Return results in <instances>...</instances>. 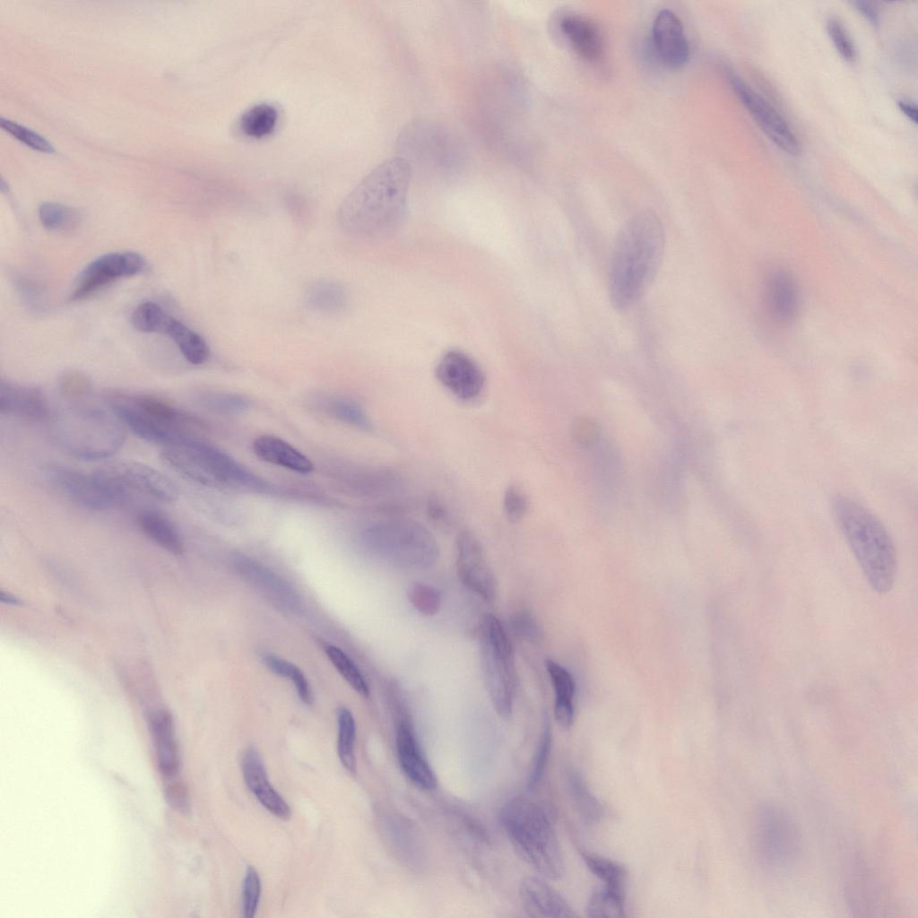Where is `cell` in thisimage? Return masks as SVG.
<instances>
[{"label": "cell", "instance_id": "1", "mask_svg": "<svg viewBox=\"0 0 918 918\" xmlns=\"http://www.w3.org/2000/svg\"><path fill=\"white\" fill-rule=\"evenodd\" d=\"M411 176V164L403 157L378 164L340 204V228L359 238L378 239L394 234L405 218Z\"/></svg>", "mask_w": 918, "mask_h": 918}, {"label": "cell", "instance_id": "2", "mask_svg": "<svg viewBox=\"0 0 918 918\" xmlns=\"http://www.w3.org/2000/svg\"><path fill=\"white\" fill-rule=\"evenodd\" d=\"M664 231L651 211L634 214L620 228L611 259L608 290L618 310L632 307L645 294L660 268Z\"/></svg>", "mask_w": 918, "mask_h": 918}, {"label": "cell", "instance_id": "3", "mask_svg": "<svg viewBox=\"0 0 918 918\" xmlns=\"http://www.w3.org/2000/svg\"><path fill=\"white\" fill-rule=\"evenodd\" d=\"M833 514L860 568L871 588L889 592L897 571L894 542L879 519L859 502L845 496L832 500Z\"/></svg>", "mask_w": 918, "mask_h": 918}, {"label": "cell", "instance_id": "4", "mask_svg": "<svg viewBox=\"0 0 918 918\" xmlns=\"http://www.w3.org/2000/svg\"><path fill=\"white\" fill-rule=\"evenodd\" d=\"M501 824L521 857L543 877L558 880L565 865L558 837L546 810L536 801L515 797L501 810Z\"/></svg>", "mask_w": 918, "mask_h": 918}, {"label": "cell", "instance_id": "5", "mask_svg": "<svg viewBox=\"0 0 918 918\" xmlns=\"http://www.w3.org/2000/svg\"><path fill=\"white\" fill-rule=\"evenodd\" d=\"M162 461L178 474L209 486H235L258 492L270 485L225 452L194 436L184 444L166 449Z\"/></svg>", "mask_w": 918, "mask_h": 918}, {"label": "cell", "instance_id": "6", "mask_svg": "<svg viewBox=\"0 0 918 918\" xmlns=\"http://www.w3.org/2000/svg\"><path fill=\"white\" fill-rule=\"evenodd\" d=\"M117 418L96 408L67 411L55 420L54 441L65 451L85 460H98L116 453L125 441Z\"/></svg>", "mask_w": 918, "mask_h": 918}, {"label": "cell", "instance_id": "7", "mask_svg": "<svg viewBox=\"0 0 918 918\" xmlns=\"http://www.w3.org/2000/svg\"><path fill=\"white\" fill-rule=\"evenodd\" d=\"M363 540L373 553L399 567L428 568L439 555L431 532L410 518H393L371 525L364 532Z\"/></svg>", "mask_w": 918, "mask_h": 918}, {"label": "cell", "instance_id": "8", "mask_svg": "<svg viewBox=\"0 0 918 918\" xmlns=\"http://www.w3.org/2000/svg\"><path fill=\"white\" fill-rule=\"evenodd\" d=\"M481 664L489 698L504 718L513 711L517 675L513 647L504 627L493 614L482 619L479 633Z\"/></svg>", "mask_w": 918, "mask_h": 918}, {"label": "cell", "instance_id": "9", "mask_svg": "<svg viewBox=\"0 0 918 918\" xmlns=\"http://www.w3.org/2000/svg\"><path fill=\"white\" fill-rule=\"evenodd\" d=\"M750 841L757 859L768 868L789 867L801 853L799 826L786 810L775 803L759 804L754 810Z\"/></svg>", "mask_w": 918, "mask_h": 918}, {"label": "cell", "instance_id": "10", "mask_svg": "<svg viewBox=\"0 0 918 918\" xmlns=\"http://www.w3.org/2000/svg\"><path fill=\"white\" fill-rule=\"evenodd\" d=\"M48 481L79 506L91 510H106L127 500L130 491L106 469L91 473L65 466H51Z\"/></svg>", "mask_w": 918, "mask_h": 918}, {"label": "cell", "instance_id": "11", "mask_svg": "<svg viewBox=\"0 0 918 918\" xmlns=\"http://www.w3.org/2000/svg\"><path fill=\"white\" fill-rule=\"evenodd\" d=\"M131 321L139 332L168 335L183 357L193 365H201L209 358L210 349L204 338L168 314L159 304L151 301L140 304L134 310Z\"/></svg>", "mask_w": 918, "mask_h": 918}, {"label": "cell", "instance_id": "12", "mask_svg": "<svg viewBox=\"0 0 918 918\" xmlns=\"http://www.w3.org/2000/svg\"><path fill=\"white\" fill-rule=\"evenodd\" d=\"M144 266V258L135 252L102 255L81 271L73 284L69 298L71 300L82 299L117 279L139 273Z\"/></svg>", "mask_w": 918, "mask_h": 918}, {"label": "cell", "instance_id": "13", "mask_svg": "<svg viewBox=\"0 0 918 918\" xmlns=\"http://www.w3.org/2000/svg\"><path fill=\"white\" fill-rule=\"evenodd\" d=\"M728 80L741 103L771 142L785 153L799 156L801 143L777 110L733 74H728Z\"/></svg>", "mask_w": 918, "mask_h": 918}, {"label": "cell", "instance_id": "14", "mask_svg": "<svg viewBox=\"0 0 918 918\" xmlns=\"http://www.w3.org/2000/svg\"><path fill=\"white\" fill-rule=\"evenodd\" d=\"M455 565L462 583L484 601L492 602L497 582L480 540L470 531H462L455 539Z\"/></svg>", "mask_w": 918, "mask_h": 918}, {"label": "cell", "instance_id": "15", "mask_svg": "<svg viewBox=\"0 0 918 918\" xmlns=\"http://www.w3.org/2000/svg\"><path fill=\"white\" fill-rule=\"evenodd\" d=\"M231 565L243 579L278 608L291 613L300 611L299 594L286 580L268 567L243 554L233 555Z\"/></svg>", "mask_w": 918, "mask_h": 918}, {"label": "cell", "instance_id": "16", "mask_svg": "<svg viewBox=\"0 0 918 918\" xmlns=\"http://www.w3.org/2000/svg\"><path fill=\"white\" fill-rule=\"evenodd\" d=\"M435 373L439 383L463 401L476 399L485 386V375L479 364L459 350H450L443 354Z\"/></svg>", "mask_w": 918, "mask_h": 918}, {"label": "cell", "instance_id": "17", "mask_svg": "<svg viewBox=\"0 0 918 918\" xmlns=\"http://www.w3.org/2000/svg\"><path fill=\"white\" fill-rule=\"evenodd\" d=\"M401 696H394L395 706L401 713L395 739L400 766L416 786L426 791L434 790L437 784V776L422 753L412 726L405 715Z\"/></svg>", "mask_w": 918, "mask_h": 918}, {"label": "cell", "instance_id": "18", "mask_svg": "<svg viewBox=\"0 0 918 918\" xmlns=\"http://www.w3.org/2000/svg\"><path fill=\"white\" fill-rule=\"evenodd\" d=\"M108 470L129 491L137 490L162 502H173L178 489L173 481L153 467L138 462H121Z\"/></svg>", "mask_w": 918, "mask_h": 918}, {"label": "cell", "instance_id": "19", "mask_svg": "<svg viewBox=\"0 0 918 918\" xmlns=\"http://www.w3.org/2000/svg\"><path fill=\"white\" fill-rule=\"evenodd\" d=\"M653 39L659 58L671 68H679L688 58V42L679 17L669 9L661 10L653 23Z\"/></svg>", "mask_w": 918, "mask_h": 918}, {"label": "cell", "instance_id": "20", "mask_svg": "<svg viewBox=\"0 0 918 918\" xmlns=\"http://www.w3.org/2000/svg\"><path fill=\"white\" fill-rule=\"evenodd\" d=\"M241 771L247 786L261 805L281 819L290 818L291 810L271 784L264 762L255 749L248 748L244 751Z\"/></svg>", "mask_w": 918, "mask_h": 918}, {"label": "cell", "instance_id": "21", "mask_svg": "<svg viewBox=\"0 0 918 918\" xmlns=\"http://www.w3.org/2000/svg\"><path fill=\"white\" fill-rule=\"evenodd\" d=\"M519 896L526 913L538 918L576 917L569 903L544 880L527 877L519 887Z\"/></svg>", "mask_w": 918, "mask_h": 918}, {"label": "cell", "instance_id": "22", "mask_svg": "<svg viewBox=\"0 0 918 918\" xmlns=\"http://www.w3.org/2000/svg\"><path fill=\"white\" fill-rule=\"evenodd\" d=\"M149 726L160 774L167 783L175 782L180 757L172 716L166 710H156L150 715Z\"/></svg>", "mask_w": 918, "mask_h": 918}, {"label": "cell", "instance_id": "23", "mask_svg": "<svg viewBox=\"0 0 918 918\" xmlns=\"http://www.w3.org/2000/svg\"><path fill=\"white\" fill-rule=\"evenodd\" d=\"M0 411L33 420L49 417L48 403L39 389L4 380L0 384Z\"/></svg>", "mask_w": 918, "mask_h": 918}, {"label": "cell", "instance_id": "24", "mask_svg": "<svg viewBox=\"0 0 918 918\" xmlns=\"http://www.w3.org/2000/svg\"><path fill=\"white\" fill-rule=\"evenodd\" d=\"M559 28L573 48L584 58L594 61L603 52V39L597 25L578 14H567L559 22Z\"/></svg>", "mask_w": 918, "mask_h": 918}, {"label": "cell", "instance_id": "25", "mask_svg": "<svg viewBox=\"0 0 918 918\" xmlns=\"http://www.w3.org/2000/svg\"><path fill=\"white\" fill-rule=\"evenodd\" d=\"M253 449L261 460L296 472L306 474L314 470L313 463L306 455L280 437H258L253 443Z\"/></svg>", "mask_w": 918, "mask_h": 918}, {"label": "cell", "instance_id": "26", "mask_svg": "<svg viewBox=\"0 0 918 918\" xmlns=\"http://www.w3.org/2000/svg\"><path fill=\"white\" fill-rule=\"evenodd\" d=\"M766 302L771 316L778 323L788 324L796 316L798 292L793 280L785 273H775L766 289Z\"/></svg>", "mask_w": 918, "mask_h": 918}, {"label": "cell", "instance_id": "27", "mask_svg": "<svg viewBox=\"0 0 918 918\" xmlns=\"http://www.w3.org/2000/svg\"><path fill=\"white\" fill-rule=\"evenodd\" d=\"M141 531L153 542L169 552L180 555L184 551L183 539L171 519L160 510L145 508L137 515Z\"/></svg>", "mask_w": 918, "mask_h": 918}, {"label": "cell", "instance_id": "28", "mask_svg": "<svg viewBox=\"0 0 918 918\" xmlns=\"http://www.w3.org/2000/svg\"><path fill=\"white\" fill-rule=\"evenodd\" d=\"M545 665L555 692V719L562 728H569L574 722L575 680L568 671L555 661L547 659Z\"/></svg>", "mask_w": 918, "mask_h": 918}, {"label": "cell", "instance_id": "29", "mask_svg": "<svg viewBox=\"0 0 918 918\" xmlns=\"http://www.w3.org/2000/svg\"><path fill=\"white\" fill-rule=\"evenodd\" d=\"M567 781L571 799L581 818L588 825L600 822L604 815L603 805L590 790L581 774L571 769L567 772Z\"/></svg>", "mask_w": 918, "mask_h": 918}, {"label": "cell", "instance_id": "30", "mask_svg": "<svg viewBox=\"0 0 918 918\" xmlns=\"http://www.w3.org/2000/svg\"><path fill=\"white\" fill-rule=\"evenodd\" d=\"M305 300L307 306L320 312H336L341 310L347 301L345 288L332 280H317L306 290Z\"/></svg>", "mask_w": 918, "mask_h": 918}, {"label": "cell", "instance_id": "31", "mask_svg": "<svg viewBox=\"0 0 918 918\" xmlns=\"http://www.w3.org/2000/svg\"><path fill=\"white\" fill-rule=\"evenodd\" d=\"M581 855L592 873L603 883V887L625 894L628 872L622 865L587 852H581Z\"/></svg>", "mask_w": 918, "mask_h": 918}, {"label": "cell", "instance_id": "32", "mask_svg": "<svg viewBox=\"0 0 918 918\" xmlns=\"http://www.w3.org/2000/svg\"><path fill=\"white\" fill-rule=\"evenodd\" d=\"M337 753L343 767L351 774L356 772V723L351 712L340 707L337 711Z\"/></svg>", "mask_w": 918, "mask_h": 918}, {"label": "cell", "instance_id": "33", "mask_svg": "<svg viewBox=\"0 0 918 918\" xmlns=\"http://www.w3.org/2000/svg\"><path fill=\"white\" fill-rule=\"evenodd\" d=\"M278 117V111L273 105L257 104L242 114L239 128L247 136L261 138L274 130Z\"/></svg>", "mask_w": 918, "mask_h": 918}, {"label": "cell", "instance_id": "34", "mask_svg": "<svg viewBox=\"0 0 918 918\" xmlns=\"http://www.w3.org/2000/svg\"><path fill=\"white\" fill-rule=\"evenodd\" d=\"M262 660L273 672L292 681L300 700L304 704L311 705L313 703L309 683L299 667L285 659L269 653L263 654Z\"/></svg>", "mask_w": 918, "mask_h": 918}, {"label": "cell", "instance_id": "35", "mask_svg": "<svg viewBox=\"0 0 918 918\" xmlns=\"http://www.w3.org/2000/svg\"><path fill=\"white\" fill-rule=\"evenodd\" d=\"M625 911V894L603 886L593 893L586 907L589 917H624Z\"/></svg>", "mask_w": 918, "mask_h": 918}, {"label": "cell", "instance_id": "36", "mask_svg": "<svg viewBox=\"0 0 918 918\" xmlns=\"http://www.w3.org/2000/svg\"><path fill=\"white\" fill-rule=\"evenodd\" d=\"M325 653L333 665L349 685L359 695L368 697L370 693L368 685L353 661L342 649L334 645H327Z\"/></svg>", "mask_w": 918, "mask_h": 918}, {"label": "cell", "instance_id": "37", "mask_svg": "<svg viewBox=\"0 0 918 918\" xmlns=\"http://www.w3.org/2000/svg\"><path fill=\"white\" fill-rule=\"evenodd\" d=\"M39 218L42 226L48 230H66L77 221V212L64 204L45 202L39 208Z\"/></svg>", "mask_w": 918, "mask_h": 918}, {"label": "cell", "instance_id": "38", "mask_svg": "<svg viewBox=\"0 0 918 918\" xmlns=\"http://www.w3.org/2000/svg\"><path fill=\"white\" fill-rule=\"evenodd\" d=\"M408 598L412 606L422 615L433 616L441 607L442 597L435 587L415 583L408 590Z\"/></svg>", "mask_w": 918, "mask_h": 918}, {"label": "cell", "instance_id": "39", "mask_svg": "<svg viewBox=\"0 0 918 918\" xmlns=\"http://www.w3.org/2000/svg\"><path fill=\"white\" fill-rule=\"evenodd\" d=\"M330 411L338 420L361 429H370L371 422L359 404L350 400H337L331 403Z\"/></svg>", "mask_w": 918, "mask_h": 918}, {"label": "cell", "instance_id": "40", "mask_svg": "<svg viewBox=\"0 0 918 918\" xmlns=\"http://www.w3.org/2000/svg\"><path fill=\"white\" fill-rule=\"evenodd\" d=\"M827 30L838 54L847 62L854 61L856 49L843 22L831 16L827 21Z\"/></svg>", "mask_w": 918, "mask_h": 918}, {"label": "cell", "instance_id": "41", "mask_svg": "<svg viewBox=\"0 0 918 918\" xmlns=\"http://www.w3.org/2000/svg\"><path fill=\"white\" fill-rule=\"evenodd\" d=\"M204 407L221 414H234L249 408V402L243 396L232 394H212L202 397Z\"/></svg>", "mask_w": 918, "mask_h": 918}, {"label": "cell", "instance_id": "42", "mask_svg": "<svg viewBox=\"0 0 918 918\" xmlns=\"http://www.w3.org/2000/svg\"><path fill=\"white\" fill-rule=\"evenodd\" d=\"M261 879L256 870L249 866L246 870L242 887L243 914L246 918L255 916L261 896Z\"/></svg>", "mask_w": 918, "mask_h": 918}, {"label": "cell", "instance_id": "43", "mask_svg": "<svg viewBox=\"0 0 918 918\" xmlns=\"http://www.w3.org/2000/svg\"><path fill=\"white\" fill-rule=\"evenodd\" d=\"M0 126L13 137L39 152L52 153L54 147L43 136L16 122L1 117Z\"/></svg>", "mask_w": 918, "mask_h": 918}, {"label": "cell", "instance_id": "44", "mask_svg": "<svg viewBox=\"0 0 918 918\" xmlns=\"http://www.w3.org/2000/svg\"><path fill=\"white\" fill-rule=\"evenodd\" d=\"M529 501L526 495L516 485L507 488L503 496V509L511 522L522 519L527 513Z\"/></svg>", "mask_w": 918, "mask_h": 918}, {"label": "cell", "instance_id": "45", "mask_svg": "<svg viewBox=\"0 0 918 918\" xmlns=\"http://www.w3.org/2000/svg\"><path fill=\"white\" fill-rule=\"evenodd\" d=\"M551 746V731L550 723L546 719L543 725V730L540 739L539 746L535 755V758L533 765V769L530 774L529 786L534 787L541 780L550 754Z\"/></svg>", "mask_w": 918, "mask_h": 918}, {"label": "cell", "instance_id": "46", "mask_svg": "<svg viewBox=\"0 0 918 918\" xmlns=\"http://www.w3.org/2000/svg\"><path fill=\"white\" fill-rule=\"evenodd\" d=\"M509 624L513 632L519 637L529 642H538L541 637V629L533 617L527 611H517L511 616Z\"/></svg>", "mask_w": 918, "mask_h": 918}, {"label": "cell", "instance_id": "47", "mask_svg": "<svg viewBox=\"0 0 918 918\" xmlns=\"http://www.w3.org/2000/svg\"><path fill=\"white\" fill-rule=\"evenodd\" d=\"M598 435L597 425L587 418H579L573 423L572 436L582 446L593 445L597 440Z\"/></svg>", "mask_w": 918, "mask_h": 918}, {"label": "cell", "instance_id": "48", "mask_svg": "<svg viewBox=\"0 0 918 918\" xmlns=\"http://www.w3.org/2000/svg\"><path fill=\"white\" fill-rule=\"evenodd\" d=\"M62 389L68 394H82L87 392L88 381L79 374H68L62 380Z\"/></svg>", "mask_w": 918, "mask_h": 918}, {"label": "cell", "instance_id": "49", "mask_svg": "<svg viewBox=\"0 0 918 918\" xmlns=\"http://www.w3.org/2000/svg\"><path fill=\"white\" fill-rule=\"evenodd\" d=\"M427 514L429 519L437 524H444L448 521L449 514L445 505L436 498H431L427 502Z\"/></svg>", "mask_w": 918, "mask_h": 918}, {"label": "cell", "instance_id": "50", "mask_svg": "<svg viewBox=\"0 0 918 918\" xmlns=\"http://www.w3.org/2000/svg\"><path fill=\"white\" fill-rule=\"evenodd\" d=\"M853 4L862 15L872 25L879 24V13L874 5L870 2L855 1Z\"/></svg>", "mask_w": 918, "mask_h": 918}, {"label": "cell", "instance_id": "51", "mask_svg": "<svg viewBox=\"0 0 918 918\" xmlns=\"http://www.w3.org/2000/svg\"><path fill=\"white\" fill-rule=\"evenodd\" d=\"M899 108L901 111L914 123H917V108L916 106L910 101L901 100L898 102Z\"/></svg>", "mask_w": 918, "mask_h": 918}, {"label": "cell", "instance_id": "52", "mask_svg": "<svg viewBox=\"0 0 918 918\" xmlns=\"http://www.w3.org/2000/svg\"><path fill=\"white\" fill-rule=\"evenodd\" d=\"M1 600L6 602L7 603H13V604H17L18 603L17 599L10 596L9 594L2 593L1 594Z\"/></svg>", "mask_w": 918, "mask_h": 918}]
</instances>
